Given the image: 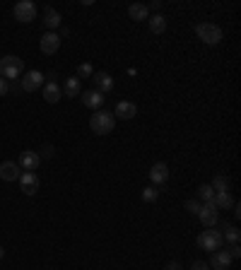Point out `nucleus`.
<instances>
[{
    "label": "nucleus",
    "mask_w": 241,
    "mask_h": 270,
    "mask_svg": "<svg viewBox=\"0 0 241 270\" xmlns=\"http://www.w3.org/2000/svg\"><path fill=\"white\" fill-rule=\"evenodd\" d=\"M24 73V61L17 56H3L0 58V77L3 80H15Z\"/></svg>",
    "instance_id": "f257e3e1"
},
{
    "label": "nucleus",
    "mask_w": 241,
    "mask_h": 270,
    "mask_svg": "<svg viewBox=\"0 0 241 270\" xmlns=\"http://www.w3.org/2000/svg\"><path fill=\"white\" fill-rule=\"evenodd\" d=\"M89 128L94 130L97 135H109L111 130L116 128V116H111L109 111H97L89 119Z\"/></svg>",
    "instance_id": "f03ea898"
},
{
    "label": "nucleus",
    "mask_w": 241,
    "mask_h": 270,
    "mask_svg": "<svg viewBox=\"0 0 241 270\" xmlns=\"http://www.w3.org/2000/svg\"><path fill=\"white\" fill-rule=\"evenodd\" d=\"M196 34H198V39H200L203 43H208V46H217V43L224 39L222 29H219L217 24H212V22H203V24H198Z\"/></svg>",
    "instance_id": "7ed1b4c3"
},
{
    "label": "nucleus",
    "mask_w": 241,
    "mask_h": 270,
    "mask_svg": "<svg viewBox=\"0 0 241 270\" xmlns=\"http://www.w3.org/2000/svg\"><path fill=\"white\" fill-rule=\"evenodd\" d=\"M222 244H224V239H222V232L215 227H208L205 232H200V237H198V246L203 251H219L222 249Z\"/></svg>",
    "instance_id": "20e7f679"
},
{
    "label": "nucleus",
    "mask_w": 241,
    "mask_h": 270,
    "mask_svg": "<svg viewBox=\"0 0 241 270\" xmlns=\"http://www.w3.org/2000/svg\"><path fill=\"white\" fill-rule=\"evenodd\" d=\"M198 220L203 222V227H205V229H208V227H215V225H217L219 212H217V207H215V203H212V200H208V203H203V205H200Z\"/></svg>",
    "instance_id": "39448f33"
},
{
    "label": "nucleus",
    "mask_w": 241,
    "mask_h": 270,
    "mask_svg": "<svg viewBox=\"0 0 241 270\" xmlns=\"http://www.w3.org/2000/svg\"><path fill=\"white\" fill-rule=\"evenodd\" d=\"M12 12H15V17L20 22H32L36 17V5H34L32 0H20Z\"/></svg>",
    "instance_id": "423d86ee"
},
{
    "label": "nucleus",
    "mask_w": 241,
    "mask_h": 270,
    "mask_svg": "<svg viewBox=\"0 0 241 270\" xmlns=\"http://www.w3.org/2000/svg\"><path fill=\"white\" fill-rule=\"evenodd\" d=\"M46 82L44 73H39V70H29L27 75L22 77V89L24 92H36V89H41Z\"/></svg>",
    "instance_id": "0eeeda50"
},
{
    "label": "nucleus",
    "mask_w": 241,
    "mask_h": 270,
    "mask_svg": "<svg viewBox=\"0 0 241 270\" xmlns=\"http://www.w3.org/2000/svg\"><path fill=\"white\" fill-rule=\"evenodd\" d=\"M20 169H24V172H36V167L41 164V154L34 150H24L22 154H20Z\"/></svg>",
    "instance_id": "6e6552de"
},
{
    "label": "nucleus",
    "mask_w": 241,
    "mask_h": 270,
    "mask_svg": "<svg viewBox=\"0 0 241 270\" xmlns=\"http://www.w3.org/2000/svg\"><path fill=\"white\" fill-rule=\"evenodd\" d=\"M20 188H22V193L24 195H34L36 191H39V179H36V174L34 172H24L20 174Z\"/></svg>",
    "instance_id": "1a4fd4ad"
},
{
    "label": "nucleus",
    "mask_w": 241,
    "mask_h": 270,
    "mask_svg": "<svg viewBox=\"0 0 241 270\" xmlns=\"http://www.w3.org/2000/svg\"><path fill=\"white\" fill-rule=\"evenodd\" d=\"M58 48H61V36L55 32H48L41 36V51H44L46 56L58 53Z\"/></svg>",
    "instance_id": "9d476101"
},
{
    "label": "nucleus",
    "mask_w": 241,
    "mask_h": 270,
    "mask_svg": "<svg viewBox=\"0 0 241 270\" xmlns=\"http://www.w3.org/2000/svg\"><path fill=\"white\" fill-rule=\"evenodd\" d=\"M150 181H152V184H166V181H169V164H164V162L152 164V169H150Z\"/></svg>",
    "instance_id": "9b49d317"
},
{
    "label": "nucleus",
    "mask_w": 241,
    "mask_h": 270,
    "mask_svg": "<svg viewBox=\"0 0 241 270\" xmlns=\"http://www.w3.org/2000/svg\"><path fill=\"white\" fill-rule=\"evenodd\" d=\"M20 174H22V169H20V164L17 162H3L0 164V179H3V181H15V179H20Z\"/></svg>",
    "instance_id": "f8f14e48"
},
{
    "label": "nucleus",
    "mask_w": 241,
    "mask_h": 270,
    "mask_svg": "<svg viewBox=\"0 0 241 270\" xmlns=\"http://www.w3.org/2000/svg\"><path fill=\"white\" fill-rule=\"evenodd\" d=\"M210 265L215 270H227L231 265V256L227 251H212V256H210Z\"/></svg>",
    "instance_id": "ddd939ff"
},
{
    "label": "nucleus",
    "mask_w": 241,
    "mask_h": 270,
    "mask_svg": "<svg viewBox=\"0 0 241 270\" xmlns=\"http://www.w3.org/2000/svg\"><path fill=\"white\" fill-rule=\"evenodd\" d=\"M135 114H138V106H135L133 101H118V104H116V111H113V116H116V119H123V121H131Z\"/></svg>",
    "instance_id": "4468645a"
},
{
    "label": "nucleus",
    "mask_w": 241,
    "mask_h": 270,
    "mask_svg": "<svg viewBox=\"0 0 241 270\" xmlns=\"http://www.w3.org/2000/svg\"><path fill=\"white\" fill-rule=\"evenodd\" d=\"M92 80H94V85H97V92H101V94H106V92L113 89V77H111L109 73H94Z\"/></svg>",
    "instance_id": "2eb2a0df"
},
{
    "label": "nucleus",
    "mask_w": 241,
    "mask_h": 270,
    "mask_svg": "<svg viewBox=\"0 0 241 270\" xmlns=\"http://www.w3.org/2000/svg\"><path fill=\"white\" fill-rule=\"evenodd\" d=\"M104 94L101 92H97V89H89V92H85L82 94V104L85 106H89V109H101L104 106Z\"/></svg>",
    "instance_id": "dca6fc26"
},
{
    "label": "nucleus",
    "mask_w": 241,
    "mask_h": 270,
    "mask_svg": "<svg viewBox=\"0 0 241 270\" xmlns=\"http://www.w3.org/2000/svg\"><path fill=\"white\" fill-rule=\"evenodd\" d=\"M128 17L135 22H143L150 17V8H147L145 3H133L131 8H128Z\"/></svg>",
    "instance_id": "f3484780"
},
{
    "label": "nucleus",
    "mask_w": 241,
    "mask_h": 270,
    "mask_svg": "<svg viewBox=\"0 0 241 270\" xmlns=\"http://www.w3.org/2000/svg\"><path fill=\"white\" fill-rule=\"evenodd\" d=\"M44 99L48 104H58L61 101V87L55 85V80H48L44 85Z\"/></svg>",
    "instance_id": "a211bd4d"
},
{
    "label": "nucleus",
    "mask_w": 241,
    "mask_h": 270,
    "mask_svg": "<svg viewBox=\"0 0 241 270\" xmlns=\"http://www.w3.org/2000/svg\"><path fill=\"white\" fill-rule=\"evenodd\" d=\"M222 239L224 241H229V244H239V239H241V232L236 225H222Z\"/></svg>",
    "instance_id": "6ab92c4d"
},
{
    "label": "nucleus",
    "mask_w": 241,
    "mask_h": 270,
    "mask_svg": "<svg viewBox=\"0 0 241 270\" xmlns=\"http://www.w3.org/2000/svg\"><path fill=\"white\" fill-rule=\"evenodd\" d=\"M212 203H215L217 210H231V207H234V198H231L229 191H227V193H215Z\"/></svg>",
    "instance_id": "aec40b11"
},
{
    "label": "nucleus",
    "mask_w": 241,
    "mask_h": 270,
    "mask_svg": "<svg viewBox=\"0 0 241 270\" xmlns=\"http://www.w3.org/2000/svg\"><path fill=\"white\" fill-rule=\"evenodd\" d=\"M212 191L215 193H227L229 191V176H224V174H217L215 179H212Z\"/></svg>",
    "instance_id": "412c9836"
},
{
    "label": "nucleus",
    "mask_w": 241,
    "mask_h": 270,
    "mask_svg": "<svg viewBox=\"0 0 241 270\" xmlns=\"http://www.w3.org/2000/svg\"><path fill=\"white\" fill-rule=\"evenodd\" d=\"M147 20H150V32L152 34H164V29H166L164 15H152V17H147Z\"/></svg>",
    "instance_id": "4be33fe9"
},
{
    "label": "nucleus",
    "mask_w": 241,
    "mask_h": 270,
    "mask_svg": "<svg viewBox=\"0 0 241 270\" xmlns=\"http://www.w3.org/2000/svg\"><path fill=\"white\" fill-rule=\"evenodd\" d=\"M44 24L48 27V29H51V32H53L55 27H61V12L53 10V8H48V10H46V20H44Z\"/></svg>",
    "instance_id": "5701e85b"
},
{
    "label": "nucleus",
    "mask_w": 241,
    "mask_h": 270,
    "mask_svg": "<svg viewBox=\"0 0 241 270\" xmlns=\"http://www.w3.org/2000/svg\"><path fill=\"white\" fill-rule=\"evenodd\" d=\"M63 92H66V97H77L80 94V77H68Z\"/></svg>",
    "instance_id": "b1692460"
},
{
    "label": "nucleus",
    "mask_w": 241,
    "mask_h": 270,
    "mask_svg": "<svg viewBox=\"0 0 241 270\" xmlns=\"http://www.w3.org/2000/svg\"><path fill=\"white\" fill-rule=\"evenodd\" d=\"M198 195H200V200H205V203H208V200L215 198V191H212V186L210 184H203L200 188H198Z\"/></svg>",
    "instance_id": "393cba45"
},
{
    "label": "nucleus",
    "mask_w": 241,
    "mask_h": 270,
    "mask_svg": "<svg viewBox=\"0 0 241 270\" xmlns=\"http://www.w3.org/2000/svg\"><path fill=\"white\" fill-rule=\"evenodd\" d=\"M157 198H159V191H157V188H152V186H147V188L143 191V200H145V203H154Z\"/></svg>",
    "instance_id": "a878e982"
},
{
    "label": "nucleus",
    "mask_w": 241,
    "mask_h": 270,
    "mask_svg": "<svg viewBox=\"0 0 241 270\" xmlns=\"http://www.w3.org/2000/svg\"><path fill=\"white\" fill-rule=\"evenodd\" d=\"M77 75H80V77H92V75H94V68H92V63H80V68H77Z\"/></svg>",
    "instance_id": "bb28decb"
},
{
    "label": "nucleus",
    "mask_w": 241,
    "mask_h": 270,
    "mask_svg": "<svg viewBox=\"0 0 241 270\" xmlns=\"http://www.w3.org/2000/svg\"><path fill=\"white\" fill-rule=\"evenodd\" d=\"M186 212L188 215H198V212H200V203H198V200H186Z\"/></svg>",
    "instance_id": "cd10ccee"
},
{
    "label": "nucleus",
    "mask_w": 241,
    "mask_h": 270,
    "mask_svg": "<svg viewBox=\"0 0 241 270\" xmlns=\"http://www.w3.org/2000/svg\"><path fill=\"white\" fill-rule=\"evenodd\" d=\"M227 253H229V256H231V260L241 258V249H239V244H231L229 249H227Z\"/></svg>",
    "instance_id": "c85d7f7f"
},
{
    "label": "nucleus",
    "mask_w": 241,
    "mask_h": 270,
    "mask_svg": "<svg viewBox=\"0 0 241 270\" xmlns=\"http://www.w3.org/2000/svg\"><path fill=\"white\" fill-rule=\"evenodd\" d=\"M8 89H10L8 80H3V77H0V97H5V94H8Z\"/></svg>",
    "instance_id": "c756f323"
},
{
    "label": "nucleus",
    "mask_w": 241,
    "mask_h": 270,
    "mask_svg": "<svg viewBox=\"0 0 241 270\" xmlns=\"http://www.w3.org/2000/svg\"><path fill=\"white\" fill-rule=\"evenodd\" d=\"M191 270H208V263H205V260H196V263L191 265Z\"/></svg>",
    "instance_id": "7c9ffc66"
},
{
    "label": "nucleus",
    "mask_w": 241,
    "mask_h": 270,
    "mask_svg": "<svg viewBox=\"0 0 241 270\" xmlns=\"http://www.w3.org/2000/svg\"><path fill=\"white\" fill-rule=\"evenodd\" d=\"M166 270H184V268H181V263H176V260H171V263L166 265Z\"/></svg>",
    "instance_id": "2f4dec72"
},
{
    "label": "nucleus",
    "mask_w": 241,
    "mask_h": 270,
    "mask_svg": "<svg viewBox=\"0 0 241 270\" xmlns=\"http://www.w3.org/2000/svg\"><path fill=\"white\" fill-rule=\"evenodd\" d=\"M41 157H53V150H51V147L46 145V147H44V154H41Z\"/></svg>",
    "instance_id": "473e14b6"
},
{
    "label": "nucleus",
    "mask_w": 241,
    "mask_h": 270,
    "mask_svg": "<svg viewBox=\"0 0 241 270\" xmlns=\"http://www.w3.org/2000/svg\"><path fill=\"white\" fill-rule=\"evenodd\" d=\"M3 256H5V251H3V246H0V258H3Z\"/></svg>",
    "instance_id": "72a5a7b5"
}]
</instances>
